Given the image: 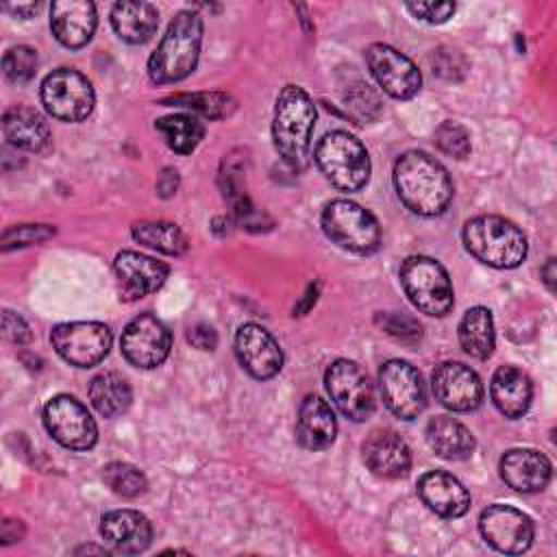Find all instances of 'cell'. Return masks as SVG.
Masks as SVG:
<instances>
[{"label": "cell", "instance_id": "27", "mask_svg": "<svg viewBox=\"0 0 557 557\" xmlns=\"http://www.w3.org/2000/svg\"><path fill=\"white\" fill-rule=\"evenodd\" d=\"M426 442L437 457L448 461H459L470 457L476 446L470 429L450 416H435L429 420Z\"/></svg>", "mask_w": 557, "mask_h": 557}, {"label": "cell", "instance_id": "26", "mask_svg": "<svg viewBox=\"0 0 557 557\" xmlns=\"http://www.w3.org/2000/svg\"><path fill=\"white\" fill-rule=\"evenodd\" d=\"M490 396L505 418H520L531 407L533 385L531 379L516 366H500L490 383Z\"/></svg>", "mask_w": 557, "mask_h": 557}, {"label": "cell", "instance_id": "29", "mask_svg": "<svg viewBox=\"0 0 557 557\" xmlns=\"http://www.w3.org/2000/svg\"><path fill=\"white\" fill-rule=\"evenodd\" d=\"M494 320L490 309L472 307L459 322V344L474 359H487L494 350Z\"/></svg>", "mask_w": 557, "mask_h": 557}, {"label": "cell", "instance_id": "25", "mask_svg": "<svg viewBox=\"0 0 557 557\" xmlns=\"http://www.w3.org/2000/svg\"><path fill=\"white\" fill-rule=\"evenodd\" d=\"M337 422L331 405L320 396H305L296 418V440L307 450H324L333 444Z\"/></svg>", "mask_w": 557, "mask_h": 557}, {"label": "cell", "instance_id": "46", "mask_svg": "<svg viewBox=\"0 0 557 557\" xmlns=\"http://www.w3.org/2000/svg\"><path fill=\"white\" fill-rule=\"evenodd\" d=\"M555 259H548L546 261V265L542 268V276H544V283H546V287L553 292L555 289Z\"/></svg>", "mask_w": 557, "mask_h": 557}, {"label": "cell", "instance_id": "17", "mask_svg": "<svg viewBox=\"0 0 557 557\" xmlns=\"http://www.w3.org/2000/svg\"><path fill=\"white\" fill-rule=\"evenodd\" d=\"M235 355L242 368L259 379H272L283 368V352L278 342L263 326L248 322L242 324L235 333Z\"/></svg>", "mask_w": 557, "mask_h": 557}, {"label": "cell", "instance_id": "28", "mask_svg": "<svg viewBox=\"0 0 557 557\" xmlns=\"http://www.w3.org/2000/svg\"><path fill=\"white\" fill-rule=\"evenodd\" d=\"M159 24V11L150 2H117L111 9V26L120 39L144 44L152 37Z\"/></svg>", "mask_w": 557, "mask_h": 557}, {"label": "cell", "instance_id": "48", "mask_svg": "<svg viewBox=\"0 0 557 557\" xmlns=\"http://www.w3.org/2000/svg\"><path fill=\"white\" fill-rule=\"evenodd\" d=\"M76 553H100V555H102V553H107V550H104V548H94V546H85V548H78Z\"/></svg>", "mask_w": 557, "mask_h": 557}, {"label": "cell", "instance_id": "16", "mask_svg": "<svg viewBox=\"0 0 557 557\" xmlns=\"http://www.w3.org/2000/svg\"><path fill=\"white\" fill-rule=\"evenodd\" d=\"M431 387L440 405L450 411H474L483 403L481 379L459 361L440 363L431 374Z\"/></svg>", "mask_w": 557, "mask_h": 557}, {"label": "cell", "instance_id": "21", "mask_svg": "<svg viewBox=\"0 0 557 557\" xmlns=\"http://www.w3.org/2000/svg\"><path fill=\"white\" fill-rule=\"evenodd\" d=\"M96 4L89 0H57L50 4V28L65 48H83L96 30Z\"/></svg>", "mask_w": 557, "mask_h": 557}, {"label": "cell", "instance_id": "14", "mask_svg": "<svg viewBox=\"0 0 557 557\" xmlns=\"http://www.w3.org/2000/svg\"><path fill=\"white\" fill-rule=\"evenodd\" d=\"M366 63L376 83L392 98L409 100L418 94L422 85V76L413 61L387 44L368 46Z\"/></svg>", "mask_w": 557, "mask_h": 557}, {"label": "cell", "instance_id": "33", "mask_svg": "<svg viewBox=\"0 0 557 557\" xmlns=\"http://www.w3.org/2000/svg\"><path fill=\"white\" fill-rule=\"evenodd\" d=\"M133 237L135 242L172 257H178L189 248L185 233L172 222H137L133 224Z\"/></svg>", "mask_w": 557, "mask_h": 557}, {"label": "cell", "instance_id": "40", "mask_svg": "<svg viewBox=\"0 0 557 557\" xmlns=\"http://www.w3.org/2000/svg\"><path fill=\"white\" fill-rule=\"evenodd\" d=\"M376 322L381 324V329L387 335H392L400 342H418L422 335L420 322L407 313H379Z\"/></svg>", "mask_w": 557, "mask_h": 557}, {"label": "cell", "instance_id": "47", "mask_svg": "<svg viewBox=\"0 0 557 557\" xmlns=\"http://www.w3.org/2000/svg\"><path fill=\"white\" fill-rule=\"evenodd\" d=\"M7 11H13L15 15H30L33 11H37L39 9V4H15V7H4Z\"/></svg>", "mask_w": 557, "mask_h": 557}, {"label": "cell", "instance_id": "5", "mask_svg": "<svg viewBox=\"0 0 557 557\" xmlns=\"http://www.w3.org/2000/svg\"><path fill=\"white\" fill-rule=\"evenodd\" d=\"M315 163L322 174L342 191H359L370 178L366 146L344 131L326 133L315 146Z\"/></svg>", "mask_w": 557, "mask_h": 557}, {"label": "cell", "instance_id": "34", "mask_svg": "<svg viewBox=\"0 0 557 557\" xmlns=\"http://www.w3.org/2000/svg\"><path fill=\"white\" fill-rule=\"evenodd\" d=\"M161 104H170V107H183V109H191L209 120H220L226 117L235 111V98H231L228 94L222 91H205V94H178V96H170L165 100H161Z\"/></svg>", "mask_w": 557, "mask_h": 557}, {"label": "cell", "instance_id": "43", "mask_svg": "<svg viewBox=\"0 0 557 557\" xmlns=\"http://www.w3.org/2000/svg\"><path fill=\"white\" fill-rule=\"evenodd\" d=\"M187 337H189V342H191L196 348H200V350H213L215 344H218L215 331H213L209 324H202V322L196 324V326H191L189 333H187Z\"/></svg>", "mask_w": 557, "mask_h": 557}, {"label": "cell", "instance_id": "4", "mask_svg": "<svg viewBox=\"0 0 557 557\" xmlns=\"http://www.w3.org/2000/svg\"><path fill=\"white\" fill-rule=\"evenodd\" d=\"M463 244L474 259L500 270L516 268L527 257L524 233L500 215H476L468 220Z\"/></svg>", "mask_w": 557, "mask_h": 557}, {"label": "cell", "instance_id": "31", "mask_svg": "<svg viewBox=\"0 0 557 557\" xmlns=\"http://www.w3.org/2000/svg\"><path fill=\"white\" fill-rule=\"evenodd\" d=\"M339 98L355 122H374L383 111L376 89L370 83H366L359 74H355L350 67L348 74L339 78Z\"/></svg>", "mask_w": 557, "mask_h": 557}, {"label": "cell", "instance_id": "19", "mask_svg": "<svg viewBox=\"0 0 557 557\" xmlns=\"http://www.w3.org/2000/svg\"><path fill=\"white\" fill-rule=\"evenodd\" d=\"M100 533L111 553L137 555L150 546L152 527L148 518L135 509H115L102 516Z\"/></svg>", "mask_w": 557, "mask_h": 557}, {"label": "cell", "instance_id": "15", "mask_svg": "<svg viewBox=\"0 0 557 557\" xmlns=\"http://www.w3.org/2000/svg\"><path fill=\"white\" fill-rule=\"evenodd\" d=\"M483 540L498 553L518 555L533 542V522L527 513L509 505H490L479 518Z\"/></svg>", "mask_w": 557, "mask_h": 557}, {"label": "cell", "instance_id": "22", "mask_svg": "<svg viewBox=\"0 0 557 557\" xmlns=\"http://www.w3.org/2000/svg\"><path fill=\"white\" fill-rule=\"evenodd\" d=\"M550 461L546 455L533 448H511L500 459L503 481L522 494H533L546 487L550 481Z\"/></svg>", "mask_w": 557, "mask_h": 557}, {"label": "cell", "instance_id": "39", "mask_svg": "<svg viewBox=\"0 0 557 557\" xmlns=\"http://www.w3.org/2000/svg\"><path fill=\"white\" fill-rule=\"evenodd\" d=\"M429 61H431L433 74H437L444 81H461L468 72V61L463 59V54L446 46L433 50Z\"/></svg>", "mask_w": 557, "mask_h": 557}, {"label": "cell", "instance_id": "6", "mask_svg": "<svg viewBox=\"0 0 557 557\" xmlns=\"http://www.w3.org/2000/svg\"><path fill=\"white\" fill-rule=\"evenodd\" d=\"M400 285L411 305L426 315L442 318L453 309L455 296L448 272L431 257H407L400 265Z\"/></svg>", "mask_w": 557, "mask_h": 557}, {"label": "cell", "instance_id": "8", "mask_svg": "<svg viewBox=\"0 0 557 557\" xmlns=\"http://www.w3.org/2000/svg\"><path fill=\"white\" fill-rule=\"evenodd\" d=\"M41 102L52 117L63 122H81L91 113L96 96L91 83L81 72L59 67L44 78Z\"/></svg>", "mask_w": 557, "mask_h": 557}, {"label": "cell", "instance_id": "24", "mask_svg": "<svg viewBox=\"0 0 557 557\" xmlns=\"http://www.w3.org/2000/svg\"><path fill=\"white\" fill-rule=\"evenodd\" d=\"M4 139L20 150L44 154L52 146V135L48 122L30 107H11L2 115Z\"/></svg>", "mask_w": 557, "mask_h": 557}, {"label": "cell", "instance_id": "45", "mask_svg": "<svg viewBox=\"0 0 557 557\" xmlns=\"http://www.w3.org/2000/svg\"><path fill=\"white\" fill-rule=\"evenodd\" d=\"M24 535V524L20 520H11L7 518L2 522V531H0V537H2V544H13L17 540H22Z\"/></svg>", "mask_w": 557, "mask_h": 557}, {"label": "cell", "instance_id": "10", "mask_svg": "<svg viewBox=\"0 0 557 557\" xmlns=\"http://www.w3.org/2000/svg\"><path fill=\"white\" fill-rule=\"evenodd\" d=\"M48 433L70 450H89L98 440V426L87 407L70 394L50 398L44 407Z\"/></svg>", "mask_w": 557, "mask_h": 557}, {"label": "cell", "instance_id": "12", "mask_svg": "<svg viewBox=\"0 0 557 557\" xmlns=\"http://www.w3.org/2000/svg\"><path fill=\"white\" fill-rule=\"evenodd\" d=\"M379 387L385 407L400 420L418 418L426 407L420 372L400 359H389L379 370Z\"/></svg>", "mask_w": 557, "mask_h": 557}, {"label": "cell", "instance_id": "1", "mask_svg": "<svg viewBox=\"0 0 557 557\" xmlns=\"http://www.w3.org/2000/svg\"><path fill=\"white\" fill-rule=\"evenodd\" d=\"M394 187L407 209L418 215H440L453 198L446 168L420 150L403 152L394 163Z\"/></svg>", "mask_w": 557, "mask_h": 557}, {"label": "cell", "instance_id": "7", "mask_svg": "<svg viewBox=\"0 0 557 557\" xmlns=\"http://www.w3.org/2000/svg\"><path fill=\"white\" fill-rule=\"evenodd\" d=\"M322 231L339 248L355 255H370L381 246L376 218L352 200H333L322 211Z\"/></svg>", "mask_w": 557, "mask_h": 557}, {"label": "cell", "instance_id": "37", "mask_svg": "<svg viewBox=\"0 0 557 557\" xmlns=\"http://www.w3.org/2000/svg\"><path fill=\"white\" fill-rule=\"evenodd\" d=\"M435 144L453 159H466L470 154V133L453 120H446L435 128Z\"/></svg>", "mask_w": 557, "mask_h": 557}, {"label": "cell", "instance_id": "18", "mask_svg": "<svg viewBox=\"0 0 557 557\" xmlns=\"http://www.w3.org/2000/svg\"><path fill=\"white\" fill-rule=\"evenodd\" d=\"M113 272L117 278L122 298L137 300L157 292L165 283L170 268L163 261H157L148 255H141L135 250H122L113 261Z\"/></svg>", "mask_w": 557, "mask_h": 557}, {"label": "cell", "instance_id": "2", "mask_svg": "<svg viewBox=\"0 0 557 557\" xmlns=\"http://www.w3.org/2000/svg\"><path fill=\"white\" fill-rule=\"evenodd\" d=\"M315 126V107L302 87L287 85L276 98L272 137L281 159L300 172L309 163L311 135Z\"/></svg>", "mask_w": 557, "mask_h": 557}, {"label": "cell", "instance_id": "35", "mask_svg": "<svg viewBox=\"0 0 557 557\" xmlns=\"http://www.w3.org/2000/svg\"><path fill=\"white\" fill-rule=\"evenodd\" d=\"M102 479L111 487V492H115L117 496H124V498H135L139 494H144L148 487L144 472L124 461L109 463L102 472Z\"/></svg>", "mask_w": 557, "mask_h": 557}, {"label": "cell", "instance_id": "3", "mask_svg": "<svg viewBox=\"0 0 557 557\" xmlns=\"http://www.w3.org/2000/svg\"><path fill=\"white\" fill-rule=\"evenodd\" d=\"M202 41V17L196 11H178L161 44L148 59V76L154 85L178 83L196 70Z\"/></svg>", "mask_w": 557, "mask_h": 557}, {"label": "cell", "instance_id": "11", "mask_svg": "<svg viewBox=\"0 0 557 557\" xmlns=\"http://www.w3.org/2000/svg\"><path fill=\"white\" fill-rule=\"evenodd\" d=\"M50 342L70 366L91 368L107 357L111 331L102 322H63L52 329Z\"/></svg>", "mask_w": 557, "mask_h": 557}, {"label": "cell", "instance_id": "32", "mask_svg": "<svg viewBox=\"0 0 557 557\" xmlns=\"http://www.w3.org/2000/svg\"><path fill=\"white\" fill-rule=\"evenodd\" d=\"M157 131L163 135L170 150L178 154H189L205 137V126L198 117L187 113H174L157 120Z\"/></svg>", "mask_w": 557, "mask_h": 557}, {"label": "cell", "instance_id": "38", "mask_svg": "<svg viewBox=\"0 0 557 557\" xmlns=\"http://www.w3.org/2000/svg\"><path fill=\"white\" fill-rule=\"evenodd\" d=\"M54 235V228L48 224H15L4 228L2 233V250L24 248L30 244H39Z\"/></svg>", "mask_w": 557, "mask_h": 557}, {"label": "cell", "instance_id": "9", "mask_svg": "<svg viewBox=\"0 0 557 557\" xmlns=\"http://www.w3.org/2000/svg\"><path fill=\"white\" fill-rule=\"evenodd\" d=\"M326 392L333 405L350 420L363 422L374 411V389L368 374L348 359H337L324 374Z\"/></svg>", "mask_w": 557, "mask_h": 557}, {"label": "cell", "instance_id": "20", "mask_svg": "<svg viewBox=\"0 0 557 557\" xmlns=\"http://www.w3.org/2000/svg\"><path fill=\"white\" fill-rule=\"evenodd\" d=\"M366 466L381 479H400L411 468V450L405 440L387 429L372 431L363 446Z\"/></svg>", "mask_w": 557, "mask_h": 557}, {"label": "cell", "instance_id": "23", "mask_svg": "<svg viewBox=\"0 0 557 557\" xmlns=\"http://www.w3.org/2000/svg\"><path fill=\"white\" fill-rule=\"evenodd\" d=\"M418 494L422 503L442 518H459L470 509L468 490L444 470L422 474L418 481Z\"/></svg>", "mask_w": 557, "mask_h": 557}, {"label": "cell", "instance_id": "42", "mask_svg": "<svg viewBox=\"0 0 557 557\" xmlns=\"http://www.w3.org/2000/svg\"><path fill=\"white\" fill-rule=\"evenodd\" d=\"M2 333H4V337L9 339V342H13V344H28L30 342V326L26 324V320L24 318H20L17 313H13V311H4L2 313Z\"/></svg>", "mask_w": 557, "mask_h": 557}, {"label": "cell", "instance_id": "44", "mask_svg": "<svg viewBox=\"0 0 557 557\" xmlns=\"http://www.w3.org/2000/svg\"><path fill=\"white\" fill-rule=\"evenodd\" d=\"M178 189V172L174 168H163L157 178V191L161 198L174 196Z\"/></svg>", "mask_w": 557, "mask_h": 557}, {"label": "cell", "instance_id": "36", "mask_svg": "<svg viewBox=\"0 0 557 557\" xmlns=\"http://www.w3.org/2000/svg\"><path fill=\"white\" fill-rule=\"evenodd\" d=\"M2 70L11 83H26L35 76L37 52L30 46H13L2 57Z\"/></svg>", "mask_w": 557, "mask_h": 557}, {"label": "cell", "instance_id": "30", "mask_svg": "<svg viewBox=\"0 0 557 557\" xmlns=\"http://www.w3.org/2000/svg\"><path fill=\"white\" fill-rule=\"evenodd\" d=\"M89 400L104 418H115L131 407L133 392L124 376L117 372H102L89 383Z\"/></svg>", "mask_w": 557, "mask_h": 557}, {"label": "cell", "instance_id": "13", "mask_svg": "<svg viewBox=\"0 0 557 557\" xmlns=\"http://www.w3.org/2000/svg\"><path fill=\"white\" fill-rule=\"evenodd\" d=\"M120 346L128 363L150 370L168 359L172 335L157 315L139 313L122 331Z\"/></svg>", "mask_w": 557, "mask_h": 557}, {"label": "cell", "instance_id": "41", "mask_svg": "<svg viewBox=\"0 0 557 557\" xmlns=\"http://www.w3.org/2000/svg\"><path fill=\"white\" fill-rule=\"evenodd\" d=\"M407 11L429 24H442L455 13L453 2H407Z\"/></svg>", "mask_w": 557, "mask_h": 557}]
</instances>
